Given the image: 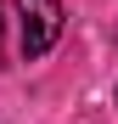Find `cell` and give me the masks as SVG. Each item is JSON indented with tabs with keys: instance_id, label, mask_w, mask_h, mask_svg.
<instances>
[{
	"instance_id": "cell-1",
	"label": "cell",
	"mask_w": 118,
	"mask_h": 124,
	"mask_svg": "<svg viewBox=\"0 0 118 124\" xmlns=\"http://www.w3.org/2000/svg\"><path fill=\"white\" fill-rule=\"evenodd\" d=\"M17 34H23V56H45L62 39V0H17Z\"/></svg>"
}]
</instances>
